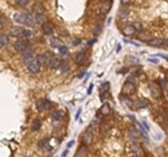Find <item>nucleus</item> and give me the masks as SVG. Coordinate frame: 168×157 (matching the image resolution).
I'll return each instance as SVG.
<instances>
[{"mask_svg": "<svg viewBox=\"0 0 168 157\" xmlns=\"http://www.w3.org/2000/svg\"><path fill=\"white\" fill-rule=\"evenodd\" d=\"M132 26L135 27V30L137 32H140V31H142V23L140 22V21H135V22L132 23Z\"/></svg>", "mask_w": 168, "mask_h": 157, "instance_id": "obj_32", "label": "nucleus"}, {"mask_svg": "<svg viewBox=\"0 0 168 157\" xmlns=\"http://www.w3.org/2000/svg\"><path fill=\"white\" fill-rule=\"evenodd\" d=\"M50 45L53 46V48H57V49H58V48L61 46L62 44H61V40H60V39H57V37H52V39H50Z\"/></svg>", "mask_w": 168, "mask_h": 157, "instance_id": "obj_28", "label": "nucleus"}, {"mask_svg": "<svg viewBox=\"0 0 168 157\" xmlns=\"http://www.w3.org/2000/svg\"><path fill=\"white\" fill-rule=\"evenodd\" d=\"M127 71H128V68H127V67H124V68H122V70H119L118 73H126Z\"/></svg>", "mask_w": 168, "mask_h": 157, "instance_id": "obj_39", "label": "nucleus"}, {"mask_svg": "<svg viewBox=\"0 0 168 157\" xmlns=\"http://www.w3.org/2000/svg\"><path fill=\"white\" fill-rule=\"evenodd\" d=\"M109 88H110V84H109V82H103V84L101 85V88H100V95L103 94V93H106Z\"/></svg>", "mask_w": 168, "mask_h": 157, "instance_id": "obj_31", "label": "nucleus"}, {"mask_svg": "<svg viewBox=\"0 0 168 157\" xmlns=\"http://www.w3.org/2000/svg\"><path fill=\"white\" fill-rule=\"evenodd\" d=\"M14 48L18 52H22L23 49H26L27 48V41L25 40L23 37H20V39H17L16 43H14Z\"/></svg>", "mask_w": 168, "mask_h": 157, "instance_id": "obj_5", "label": "nucleus"}, {"mask_svg": "<svg viewBox=\"0 0 168 157\" xmlns=\"http://www.w3.org/2000/svg\"><path fill=\"white\" fill-rule=\"evenodd\" d=\"M132 1H133V0H120V3H122L123 5H129Z\"/></svg>", "mask_w": 168, "mask_h": 157, "instance_id": "obj_37", "label": "nucleus"}, {"mask_svg": "<svg viewBox=\"0 0 168 157\" xmlns=\"http://www.w3.org/2000/svg\"><path fill=\"white\" fill-rule=\"evenodd\" d=\"M76 157H85V156H88V150H87V146H81L79 150H78V152L75 153Z\"/></svg>", "mask_w": 168, "mask_h": 157, "instance_id": "obj_21", "label": "nucleus"}, {"mask_svg": "<svg viewBox=\"0 0 168 157\" xmlns=\"http://www.w3.org/2000/svg\"><path fill=\"white\" fill-rule=\"evenodd\" d=\"M101 28H102L101 25H100V26H98V25L96 26V31H94V32H96V35H98V32H101Z\"/></svg>", "mask_w": 168, "mask_h": 157, "instance_id": "obj_38", "label": "nucleus"}, {"mask_svg": "<svg viewBox=\"0 0 168 157\" xmlns=\"http://www.w3.org/2000/svg\"><path fill=\"white\" fill-rule=\"evenodd\" d=\"M58 52H60V53H61L62 55H66L67 54V46H65V45H61V46H60L58 48Z\"/></svg>", "mask_w": 168, "mask_h": 157, "instance_id": "obj_36", "label": "nucleus"}, {"mask_svg": "<svg viewBox=\"0 0 168 157\" xmlns=\"http://www.w3.org/2000/svg\"><path fill=\"white\" fill-rule=\"evenodd\" d=\"M26 66H27V70H29V72H31V73H38L39 71H40V66L41 64L39 63V61L38 58H30L26 61Z\"/></svg>", "mask_w": 168, "mask_h": 157, "instance_id": "obj_1", "label": "nucleus"}, {"mask_svg": "<svg viewBox=\"0 0 168 157\" xmlns=\"http://www.w3.org/2000/svg\"><path fill=\"white\" fill-rule=\"evenodd\" d=\"M21 54H22V58L25 61H27V59H30V58H32L34 57V50L30 46H27L26 49H23L22 52H21Z\"/></svg>", "mask_w": 168, "mask_h": 157, "instance_id": "obj_14", "label": "nucleus"}, {"mask_svg": "<svg viewBox=\"0 0 168 157\" xmlns=\"http://www.w3.org/2000/svg\"><path fill=\"white\" fill-rule=\"evenodd\" d=\"M41 128V120L40 119H35L31 124V132H38Z\"/></svg>", "mask_w": 168, "mask_h": 157, "instance_id": "obj_23", "label": "nucleus"}, {"mask_svg": "<svg viewBox=\"0 0 168 157\" xmlns=\"http://www.w3.org/2000/svg\"><path fill=\"white\" fill-rule=\"evenodd\" d=\"M131 150L133 151V155H136V156H139V155H140V152H141L140 147H139V146H136V143H133V144H132Z\"/></svg>", "mask_w": 168, "mask_h": 157, "instance_id": "obj_33", "label": "nucleus"}, {"mask_svg": "<svg viewBox=\"0 0 168 157\" xmlns=\"http://www.w3.org/2000/svg\"><path fill=\"white\" fill-rule=\"evenodd\" d=\"M25 14H26V18H25V25H26V26H29V27H32V26L36 23L35 18H32V16L30 14V13H26V12H25Z\"/></svg>", "mask_w": 168, "mask_h": 157, "instance_id": "obj_18", "label": "nucleus"}, {"mask_svg": "<svg viewBox=\"0 0 168 157\" xmlns=\"http://www.w3.org/2000/svg\"><path fill=\"white\" fill-rule=\"evenodd\" d=\"M163 45H168V40H163Z\"/></svg>", "mask_w": 168, "mask_h": 157, "instance_id": "obj_45", "label": "nucleus"}, {"mask_svg": "<svg viewBox=\"0 0 168 157\" xmlns=\"http://www.w3.org/2000/svg\"><path fill=\"white\" fill-rule=\"evenodd\" d=\"M92 88H93V85H90V86H89V89H88V94L92 93Z\"/></svg>", "mask_w": 168, "mask_h": 157, "instance_id": "obj_43", "label": "nucleus"}, {"mask_svg": "<svg viewBox=\"0 0 168 157\" xmlns=\"http://www.w3.org/2000/svg\"><path fill=\"white\" fill-rule=\"evenodd\" d=\"M25 18H26L25 12H18L13 14V21L18 25H25Z\"/></svg>", "mask_w": 168, "mask_h": 157, "instance_id": "obj_6", "label": "nucleus"}, {"mask_svg": "<svg viewBox=\"0 0 168 157\" xmlns=\"http://www.w3.org/2000/svg\"><path fill=\"white\" fill-rule=\"evenodd\" d=\"M149 106V102L146 99H137L133 102V110H139V108H145Z\"/></svg>", "mask_w": 168, "mask_h": 157, "instance_id": "obj_10", "label": "nucleus"}, {"mask_svg": "<svg viewBox=\"0 0 168 157\" xmlns=\"http://www.w3.org/2000/svg\"><path fill=\"white\" fill-rule=\"evenodd\" d=\"M44 12V7L40 5V4H36L35 7H34V16H39V14H43Z\"/></svg>", "mask_w": 168, "mask_h": 157, "instance_id": "obj_26", "label": "nucleus"}, {"mask_svg": "<svg viewBox=\"0 0 168 157\" xmlns=\"http://www.w3.org/2000/svg\"><path fill=\"white\" fill-rule=\"evenodd\" d=\"M17 4H18V7L25 8V7H27L29 0H17Z\"/></svg>", "mask_w": 168, "mask_h": 157, "instance_id": "obj_35", "label": "nucleus"}, {"mask_svg": "<svg viewBox=\"0 0 168 157\" xmlns=\"http://www.w3.org/2000/svg\"><path fill=\"white\" fill-rule=\"evenodd\" d=\"M45 143H47V141H41L40 143H39V147H43V146L45 144Z\"/></svg>", "mask_w": 168, "mask_h": 157, "instance_id": "obj_42", "label": "nucleus"}, {"mask_svg": "<svg viewBox=\"0 0 168 157\" xmlns=\"http://www.w3.org/2000/svg\"><path fill=\"white\" fill-rule=\"evenodd\" d=\"M79 116H80V110L78 111V113H76V119H79Z\"/></svg>", "mask_w": 168, "mask_h": 157, "instance_id": "obj_46", "label": "nucleus"}, {"mask_svg": "<svg viewBox=\"0 0 168 157\" xmlns=\"http://www.w3.org/2000/svg\"><path fill=\"white\" fill-rule=\"evenodd\" d=\"M135 90H136V85H135V82H132V81H126L124 82V85H123V88H122V93L124 94H132V93H135Z\"/></svg>", "mask_w": 168, "mask_h": 157, "instance_id": "obj_3", "label": "nucleus"}, {"mask_svg": "<svg viewBox=\"0 0 168 157\" xmlns=\"http://www.w3.org/2000/svg\"><path fill=\"white\" fill-rule=\"evenodd\" d=\"M100 112L102 113L103 116L110 115V113H111V107H110L107 103H103V104H102V107H101V110H100Z\"/></svg>", "mask_w": 168, "mask_h": 157, "instance_id": "obj_24", "label": "nucleus"}, {"mask_svg": "<svg viewBox=\"0 0 168 157\" xmlns=\"http://www.w3.org/2000/svg\"><path fill=\"white\" fill-rule=\"evenodd\" d=\"M72 146H74V142H70V143L67 144V148H70V147H72Z\"/></svg>", "mask_w": 168, "mask_h": 157, "instance_id": "obj_44", "label": "nucleus"}, {"mask_svg": "<svg viewBox=\"0 0 168 157\" xmlns=\"http://www.w3.org/2000/svg\"><path fill=\"white\" fill-rule=\"evenodd\" d=\"M149 61L150 62H153V63H158V59H155V58H150Z\"/></svg>", "mask_w": 168, "mask_h": 157, "instance_id": "obj_41", "label": "nucleus"}, {"mask_svg": "<svg viewBox=\"0 0 168 157\" xmlns=\"http://www.w3.org/2000/svg\"><path fill=\"white\" fill-rule=\"evenodd\" d=\"M122 31H123V35H124V36H133V35L136 34V30H135V27H133L132 25L123 27Z\"/></svg>", "mask_w": 168, "mask_h": 157, "instance_id": "obj_15", "label": "nucleus"}, {"mask_svg": "<svg viewBox=\"0 0 168 157\" xmlns=\"http://www.w3.org/2000/svg\"><path fill=\"white\" fill-rule=\"evenodd\" d=\"M148 44L150 46H154V48L163 46V39H160V37H153L150 41H148Z\"/></svg>", "mask_w": 168, "mask_h": 157, "instance_id": "obj_16", "label": "nucleus"}, {"mask_svg": "<svg viewBox=\"0 0 168 157\" xmlns=\"http://www.w3.org/2000/svg\"><path fill=\"white\" fill-rule=\"evenodd\" d=\"M32 36H34V32L31 31V28H23V34H22L23 39H31Z\"/></svg>", "mask_w": 168, "mask_h": 157, "instance_id": "obj_27", "label": "nucleus"}, {"mask_svg": "<svg viewBox=\"0 0 168 157\" xmlns=\"http://www.w3.org/2000/svg\"><path fill=\"white\" fill-rule=\"evenodd\" d=\"M60 68H61L62 73H67L69 71H70V66H69L67 63H62V64H61V67H60Z\"/></svg>", "mask_w": 168, "mask_h": 157, "instance_id": "obj_34", "label": "nucleus"}, {"mask_svg": "<svg viewBox=\"0 0 168 157\" xmlns=\"http://www.w3.org/2000/svg\"><path fill=\"white\" fill-rule=\"evenodd\" d=\"M8 43H9V36L5 34H2V36H0V45H2V48H5L8 45Z\"/></svg>", "mask_w": 168, "mask_h": 157, "instance_id": "obj_25", "label": "nucleus"}, {"mask_svg": "<svg viewBox=\"0 0 168 157\" xmlns=\"http://www.w3.org/2000/svg\"><path fill=\"white\" fill-rule=\"evenodd\" d=\"M36 58H38V61H39V63L40 64H45L47 62H48V61H47L48 59V54H39Z\"/></svg>", "mask_w": 168, "mask_h": 157, "instance_id": "obj_29", "label": "nucleus"}, {"mask_svg": "<svg viewBox=\"0 0 168 157\" xmlns=\"http://www.w3.org/2000/svg\"><path fill=\"white\" fill-rule=\"evenodd\" d=\"M35 21H36V23L40 25V26H43L45 22H48V21H47L45 13H43V14H39V16H35Z\"/></svg>", "mask_w": 168, "mask_h": 157, "instance_id": "obj_22", "label": "nucleus"}, {"mask_svg": "<svg viewBox=\"0 0 168 157\" xmlns=\"http://www.w3.org/2000/svg\"><path fill=\"white\" fill-rule=\"evenodd\" d=\"M128 137H129V139H131L132 143H137L140 135H139V133H137L136 130H129V132H128Z\"/></svg>", "mask_w": 168, "mask_h": 157, "instance_id": "obj_20", "label": "nucleus"}, {"mask_svg": "<svg viewBox=\"0 0 168 157\" xmlns=\"http://www.w3.org/2000/svg\"><path fill=\"white\" fill-rule=\"evenodd\" d=\"M35 106H36V110L38 111H47V99L44 98H41V99H38L36 103H35Z\"/></svg>", "mask_w": 168, "mask_h": 157, "instance_id": "obj_12", "label": "nucleus"}, {"mask_svg": "<svg viewBox=\"0 0 168 157\" xmlns=\"http://www.w3.org/2000/svg\"><path fill=\"white\" fill-rule=\"evenodd\" d=\"M102 1H103V0H102Z\"/></svg>", "mask_w": 168, "mask_h": 157, "instance_id": "obj_48", "label": "nucleus"}, {"mask_svg": "<svg viewBox=\"0 0 168 157\" xmlns=\"http://www.w3.org/2000/svg\"><path fill=\"white\" fill-rule=\"evenodd\" d=\"M87 59H88V57L85 54V52H80V53H78L75 55V62L78 64H85L87 63Z\"/></svg>", "mask_w": 168, "mask_h": 157, "instance_id": "obj_8", "label": "nucleus"}, {"mask_svg": "<svg viewBox=\"0 0 168 157\" xmlns=\"http://www.w3.org/2000/svg\"><path fill=\"white\" fill-rule=\"evenodd\" d=\"M150 91H151V95L154 98L160 97V88L158 86L157 82H151V84H150Z\"/></svg>", "mask_w": 168, "mask_h": 157, "instance_id": "obj_9", "label": "nucleus"}, {"mask_svg": "<svg viewBox=\"0 0 168 157\" xmlns=\"http://www.w3.org/2000/svg\"><path fill=\"white\" fill-rule=\"evenodd\" d=\"M118 16H119V18L122 19V21H124V19H127L128 18V16H129V13H128V10H119L118 12Z\"/></svg>", "mask_w": 168, "mask_h": 157, "instance_id": "obj_30", "label": "nucleus"}, {"mask_svg": "<svg viewBox=\"0 0 168 157\" xmlns=\"http://www.w3.org/2000/svg\"><path fill=\"white\" fill-rule=\"evenodd\" d=\"M110 9H111V0H103L100 5V12L106 14V13L110 12Z\"/></svg>", "mask_w": 168, "mask_h": 157, "instance_id": "obj_7", "label": "nucleus"}, {"mask_svg": "<svg viewBox=\"0 0 168 157\" xmlns=\"http://www.w3.org/2000/svg\"><path fill=\"white\" fill-rule=\"evenodd\" d=\"M43 27V32H44V35H52L53 34V25H52L50 22H45L44 25L41 26Z\"/></svg>", "mask_w": 168, "mask_h": 157, "instance_id": "obj_17", "label": "nucleus"}, {"mask_svg": "<svg viewBox=\"0 0 168 157\" xmlns=\"http://www.w3.org/2000/svg\"><path fill=\"white\" fill-rule=\"evenodd\" d=\"M66 155H67V150H66V151H63V152H62V156H66Z\"/></svg>", "mask_w": 168, "mask_h": 157, "instance_id": "obj_47", "label": "nucleus"}, {"mask_svg": "<svg viewBox=\"0 0 168 157\" xmlns=\"http://www.w3.org/2000/svg\"><path fill=\"white\" fill-rule=\"evenodd\" d=\"M92 142H93V133L90 129H88L81 135V143L84 146H89V144H92Z\"/></svg>", "mask_w": 168, "mask_h": 157, "instance_id": "obj_2", "label": "nucleus"}, {"mask_svg": "<svg viewBox=\"0 0 168 157\" xmlns=\"http://www.w3.org/2000/svg\"><path fill=\"white\" fill-rule=\"evenodd\" d=\"M98 126V121L97 120H93L92 121V128H97Z\"/></svg>", "mask_w": 168, "mask_h": 157, "instance_id": "obj_40", "label": "nucleus"}, {"mask_svg": "<svg viewBox=\"0 0 168 157\" xmlns=\"http://www.w3.org/2000/svg\"><path fill=\"white\" fill-rule=\"evenodd\" d=\"M22 34H23V28H18V27H16V28H12V30H11V36L16 37V39L22 37Z\"/></svg>", "mask_w": 168, "mask_h": 157, "instance_id": "obj_19", "label": "nucleus"}, {"mask_svg": "<svg viewBox=\"0 0 168 157\" xmlns=\"http://www.w3.org/2000/svg\"><path fill=\"white\" fill-rule=\"evenodd\" d=\"M62 117H63V112L60 111V110H56V111H53V113H52V120H53L54 125L57 123H60V121L62 120Z\"/></svg>", "mask_w": 168, "mask_h": 157, "instance_id": "obj_13", "label": "nucleus"}, {"mask_svg": "<svg viewBox=\"0 0 168 157\" xmlns=\"http://www.w3.org/2000/svg\"><path fill=\"white\" fill-rule=\"evenodd\" d=\"M61 64H62V61L57 58V57H53L50 61H49V67L52 70H58L60 67H61Z\"/></svg>", "mask_w": 168, "mask_h": 157, "instance_id": "obj_11", "label": "nucleus"}, {"mask_svg": "<svg viewBox=\"0 0 168 157\" xmlns=\"http://www.w3.org/2000/svg\"><path fill=\"white\" fill-rule=\"evenodd\" d=\"M137 39H139L140 41L148 43V41L151 40L153 36H151V32H150V31H145V30H142V31L139 32V36H137Z\"/></svg>", "mask_w": 168, "mask_h": 157, "instance_id": "obj_4", "label": "nucleus"}]
</instances>
